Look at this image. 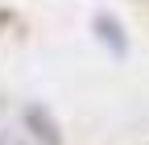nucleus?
I'll list each match as a JSON object with an SVG mask.
<instances>
[{"mask_svg": "<svg viewBox=\"0 0 149 145\" xmlns=\"http://www.w3.org/2000/svg\"><path fill=\"white\" fill-rule=\"evenodd\" d=\"M21 124L33 145H62V124L54 120V112L46 104H25L21 108Z\"/></svg>", "mask_w": 149, "mask_h": 145, "instance_id": "obj_1", "label": "nucleus"}, {"mask_svg": "<svg viewBox=\"0 0 149 145\" xmlns=\"http://www.w3.org/2000/svg\"><path fill=\"white\" fill-rule=\"evenodd\" d=\"M91 29L100 33V42H104V46H108L112 54H120V58L128 54V38H124V25H120V21H116L112 13H95V21H91Z\"/></svg>", "mask_w": 149, "mask_h": 145, "instance_id": "obj_2", "label": "nucleus"}, {"mask_svg": "<svg viewBox=\"0 0 149 145\" xmlns=\"http://www.w3.org/2000/svg\"><path fill=\"white\" fill-rule=\"evenodd\" d=\"M0 145H33V141H25V137H17V133H0Z\"/></svg>", "mask_w": 149, "mask_h": 145, "instance_id": "obj_3", "label": "nucleus"}]
</instances>
